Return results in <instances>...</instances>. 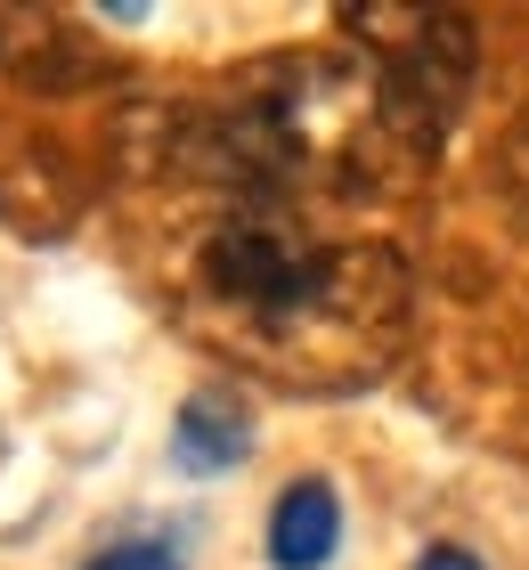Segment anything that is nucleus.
I'll return each mask as SVG.
<instances>
[{
    "label": "nucleus",
    "mask_w": 529,
    "mask_h": 570,
    "mask_svg": "<svg viewBox=\"0 0 529 570\" xmlns=\"http://www.w3.org/2000/svg\"><path fill=\"white\" fill-rule=\"evenodd\" d=\"M342 547V505L334 481H285L270 505V562L277 570H326Z\"/></svg>",
    "instance_id": "7ed1b4c3"
},
{
    "label": "nucleus",
    "mask_w": 529,
    "mask_h": 570,
    "mask_svg": "<svg viewBox=\"0 0 529 570\" xmlns=\"http://www.w3.org/2000/svg\"><path fill=\"white\" fill-rule=\"evenodd\" d=\"M179 318L236 367L294 392H366L408 343V262L317 237L277 204H236L179 277Z\"/></svg>",
    "instance_id": "f257e3e1"
},
{
    "label": "nucleus",
    "mask_w": 529,
    "mask_h": 570,
    "mask_svg": "<svg viewBox=\"0 0 529 570\" xmlns=\"http://www.w3.org/2000/svg\"><path fill=\"white\" fill-rule=\"evenodd\" d=\"M415 570H481V562H472V554H464V547H432V554H423V562H415Z\"/></svg>",
    "instance_id": "39448f33"
},
{
    "label": "nucleus",
    "mask_w": 529,
    "mask_h": 570,
    "mask_svg": "<svg viewBox=\"0 0 529 570\" xmlns=\"http://www.w3.org/2000/svg\"><path fill=\"white\" fill-rule=\"evenodd\" d=\"M245 456H253V400L221 375L196 383V392L179 400V416H172V473L212 481V473H236Z\"/></svg>",
    "instance_id": "f03ea898"
},
{
    "label": "nucleus",
    "mask_w": 529,
    "mask_h": 570,
    "mask_svg": "<svg viewBox=\"0 0 529 570\" xmlns=\"http://www.w3.org/2000/svg\"><path fill=\"white\" fill-rule=\"evenodd\" d=\"M82 570H188L172 547H155V538H123V547H98Z\"/></svg>",
    "instance_id": "20e7f679"
}]
</instances>
